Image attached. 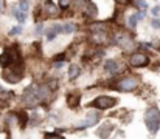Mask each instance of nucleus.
Segmentation results:
<instances>
[{
	"instance_id": "obj_1",
	"label": "nucleus",
	"mask_w": 160,
	"mask_h": 139,
	"mask_svg": "<svg viewBox=\"0 0 160 139\" xmlns=\"http://www.w3.org/2000/svg\"><path fill=\"white\" fill-rule=\"evenodd\" d=\"M145 124H146L148 130H149L152 135H156V133L159 132V128H160V111L156 108V107H151V108L146 110V113H145Z\"/></svg>"
},
{
	"instance_id": "obj_2",
	"label": "nucleus",
	"mask_w": 160,
	"mask_h": 139,
	"mask_svg": "<svg viewBox=\"0 0 160 139\" xmlns=\"http://www.w3.org/2000/svg\"><path fill=\"white\" fill-rule=\"evenodd\" d=\"M22 100H23V104H25L27 107H30V108L36 107L38 102H39V97H38V87H34V85L28 87V88L23 91Z\"/></svg>"
},
{
	"instance_id": "obj_3",
	"label": "nucleus",
	"mask_w": 160,
	"mask_h": 139,
	"mask_svg": "<svg viewBox=\"0 0 160 139\" xmlns=\"http://www.w3.org/2000/svg\"><path fill=\"white\" fill-rule=\"evenodd\" d=\"M137 87H138V77H137V76L123 77V79L117 84V88H118L120 91H134Z\"/></svg>"
},
{
	"instance_id": "obj_4",
	"label": "nucleus",
	"mask_w": 160,
	"mask_h": 139,
	"mask_svg": "<svg viewBox=\"0 0 160 139\" xmlns=\"http://www.w3.org/2000/svg\"><path fill=\"white\" fill-rule=\"evenodd\" d=\"M115 102L117 100L113 97H110V96H100L90 104V107H95L98 110H109V108H112L115 105Z\"/></svg>"
},
{
	"instance_id": "obj_5",
	"label": "nucleus",
	"mask_w": 160,
	"mask_h": 139,
	"mask_svg": "<svg viewBox=\"0 0 160 139\" xmlns=\"http://www.w3.org/2000/svg\"><path fill=\"white\" fill-rule=\"evenodd\" d=\"M3 79H5L6 82H9V84H17V82L22 79V70H20V67L5 70V73H3Z\"/></svg>"
},
{
	"instance_id": "obj_6",
	"label": "nucleus",
	"mask_w": 160,
	"mask_h": 139,
	"mask_svg": "<svg viewBox=\"0 0 160 139\" xmlns=\"http://www.w3.org/2000/svg\"><path fill=\"white\" fill-rule=\"evenodd\" d=\"M129 62L132 67L135 68H140V67H146L149 63V57L143 53H134L131 57H129Z\"/></svg>"
},
{
	"instance_id": "obj_7",
	"label": "nucleus",
	"mask_w": 160,
	"mask_h": 139,
	"mask_svg": "<svg viewBox=\"0 0 160 139\" xmlns=\"http://www.w3.org/2000/svg\"><path fill=\"white\" fill-rule=\"evenodd\" d=\"M115 42H117V45H120L121 48H124V49H131V48L135 46L132 37L129 34H126V33H118L115 36Z\"/></svg>"
},
{
	"instance_id": "obj_8",
	"label": "nucleus",
	"mask_w": 160,
	"mask_h": 139,
	"mask_svg": "<svg viewBox=\"0 0 160 139\" xmlns=\"http://www.w3.org/2000/svg\"><path fill=\"white\" fill-rule=\"evenodd\" d=\"M79 100H81V93L79 91H73L67 96V105L70 108H76L79 105Z\"/></svg>"
},
{
	"instance_id": "obj_9",
	"label": "nucleus",
	"mask_w": 160,
	"mask_h": 139,
	"mask_svg": "<svg viewBox=\"0 0 160 139\" xmlns=\"http://www.w3.org/2000/svg\"><path fill=\"white\" fill-rule=\"evenodd\" d=\"M98 119H100V118H98V114H97V113H90V114H89V116L86 118V121H84V122H81V124H78L76 127H78V128H86V127H92V125H95V124L98 122Z\"/></svg>"
},
{
	"instance_id": "obj_10",
	"label": "nucleus",
	"mask_w": 160,
	"mask_h": 139,
	"mask_svg": "<svg viewBox=\"0 0 160 139\" xmlns=\"http://www.w3.org/2000/svg\"><path fill=\"white\" fill-rule=\"evenodd\" d=\"M44 12H45L47 16H58L59 9H58V6L54 5L52 0H47V2L44 3Z\"/></svg>"
},
{
	"instance_id": "obj_11",
	"label": "nucleus",
	"mask_w": 160,
	"mask_h": 139,
	"mask_svg": "<svg viewBox=\"0 0 160 139\" xmlns=\"http://www.w3.org/2000/svg\"><path fill=\"white\" fill-rule=\"evenodd\" d=\"M112 130H113V125H112V124H103V125L98 128V136L101 139L109 138V135H110Z\"/></svg>"
},
{
	"instance_id": "obj_12",
	"label": "nucleus",
	"mask_w": 160,
	"mask_h": 139,
	"mask_svg": "<svg viewBox=\"0 0 160 139\" xmlns=\"http://www.w3.org/2000/svg\"><path fill=\"white\" fill-rule=\"evenodd\" d=\"M50 94H52V90H50L48 85H39L38 87V97H39V100L47 99Z\"/></svg>"
},
{
	"instance_id": "obj_13",
	"label": "nucleus",
	"mask_w": 160,
	"mask_h": 139,
	"mask_svg": "<svg viewBox=\"0 0 160 139\" xmlns=\"http://www.w3.org/2000/svg\"><path fill=\"white\" fill-rule=\"evenodd\" d=\"M104 68L107 70V73H110V74H117L120 71V67H118V63L115 60H107Z\"/></svg>"
},
{
	"instance_id": "obj_14",
	"label": "nucleus",
	"mask_w": 160,
	"mask_h": 139,
	"mask_svg": "<svg viewBox=\"0 0 160 139\" xmlns=\"http://www.w3.org/2000/svg\"><path fill=\"white\" fill-rule=\"evenodd\" d=\"M12 60H14V59L9 56V51H5V53L0 56V65H2V67H5V68H6V67H9V65L12 63Z\"/></svg>"
},
{
	"instance_id": "obj_15",
	"label": "nucleus",
	"mask_w": 160,
	"mask_h": 139,
	"mask_svg": "<svg viewBox=\"0 0 160 139\" xmlns=\"http://www.w3.org/2000/svg\"><path fill=\"white\" fill-rule=\"evenodd\" d=\"M79 73H81V68H79L78 65H72L70 70H68V77L73 81V79H76V77L79 76Z\"/></svg>"
},
{
	"instance_id": "obj_16",
	"label": "nucleus",
	"mask_w": 160,
	"mask_h": 139,
	"mask_svg": "<svg viewBox=\"0 0 160 139\" xmlns=\"http://www.w3.org/2000/svg\"><path fill=\"white\" fill-rule=\"evenodd\" d=\"M84 12H86V16H89V17H95L98 11H97V8H95L93 3H89V6H87V9H86Z\"/></svg>"
},
{
	"instance_id": "obj_17",
	"label": "nucleus",
	"mask_w": 160,
	"mask_h": 139,
	"mask_svg": "<svg viewBox=\"0 0 160 139\" xmlns=\"http://www.w3.org/2000/svg\"><path fill=\"white\" fill-rule=\"evenodd\" d=\"M62 31H64L65 34H72V33L76 31V25H73V23H65V25H62Z\"/></svg>"
},
{
	"instance_id": "obj_18",
	"label": "nucleus",
	"mask_w": 160,
	"mask_h": 139,
	"mask_svg": "<svg viewBox=\"0 0 160 139\" xmlns=\"http://www.w3.org/2000/svg\"><path fill=\"white\" fill-rule=\"evenodd\" d=\"M75 6H76L79 11H86L87 6H89V2H87V0H75Z\"/></svg>"
},
{
	"instance_id": "obj_19",
	"label": "nucleus",
	"mask_w": 160,
	"mask_h": 139,
	"mask_svg": "<svg viewBox=\"0 0 160 139\" xmlns=\"http://www.w3.org/2000/svg\"><path fill=\"white\" fill-rule=\"evenodd\" d=\"M14 16H16V19H17L20 23H22V22H25V19H27V14H25V12H22L19 8H17V9H14Z\"/></svg>"
},
{
	"instance_id": "obj_20",
	"label": "nucleus",
	"mask_w": 160,
	"mask_h": 139,
	"mask_svg": "<svg viewBox=\"0 0 160 139\" xmlns=\"http://www.w3.org/2000/svg\"><path fill=\"white\" fill-rule=\"evenodd\" d=\"M137 22H138V20H137V17H135V14H134V16H131V17H129V22H128V25H129V26L134 30V28L137 26Z\"/></svg>"
},
{
	"instance_id": "obj_21",
	"label": "nucleus",
	"mask_w": 160,
	"mask_h": 139,
	"mask_svg": "<svg viewBox=\"0 0 160 139\" xmlns=\"http://www.w3.org/2000/svg\"><path fill=\"white\" fill-rule=\"evenodd\" d=\"M135 3H137V6H138L140 9H146V8H148V3H146L145 0H135Z\"/></svg>"
},
{
	"instance_id": "obj_22",
	"label": "nucleus",
	"mask_w": 160,
	"mask_h": 139,
	"mask_svg": "<svg viewBox=\"0 0 160 139\" xmlns=\"http://www.w3.org/2000/svg\"><path fill=\"white\" fill-rule=\"evenodd\" d=\"M59 6L64 8V9L68 8V6H70V0H59Z\"/></svg>"
},
{
	"instance_id": "obj_23",
	"label": "nucleus",
	"mask_w": 160,
	"mask_h": 139,
	"mask_svg": "<svg viewBox=\"0 0 160 139\" xmlns=\"http://www.w3.org/2000/svg\"><path fill=\"white\" fill-rule=\"evenodd\" d=\"M45 139H64L62 136H59V135H52V133H48V135H45Z\"/></svg>"
},
{
	"instance_id": "obj_24",
	"label": "nucleus",
	"mask_w": 160,
	"mask_h": 139,
	"mask_svg": "<svg viewBox=\"0 0 160 139\" xmlns=\"http://www.w3.org/2000/svg\"><path fill=\"white\" fill-rule=\"evenodd\" d=\"M19 9H20L22 12H25V14H27V11H28V3H20Z\"/></svg>"
},
{
	"instance_id": "obj_25",
	"label": "nucleus",
	"mask_w": 160,
	"mask_h": 139,
	"mask_svg": "<svg viewBox=\"0 0 160 139\" xmlns=\"http://www.w3.org/2000/svg\"><path fill=\"white\" fill-rule=\"evenodd\" d=\"M20 31H22V28H20V26H16V28L11 30V34H12V36H17V34H20Z\"/></svg>"
},
{
	"instance_id": "obj_26",
	"label": "nucleus",
	"mask_w": 160,
	"mask_h": 139,
	"mask_svg": "<svg viewBox=\"0 0 160 139\" xmlns=\"http://www.w3.org/2000/svg\"><path fill=\"white\" fill-rule=\"evenodd\" d=\"M152 26L154 28H160V19H154L152 20Z\"/></svg>"
},
{
	"instance_id": "obj_27",
	"label": "nucleus",
	"mask_w": 160,
	"mask_h": 139,
	"mask_svg": "<svg viewBox=\"0 0 160 139\" xmlns=\"http://www.w3.org/2000/svg\"><path fill=\"white\" fill-rule=\"evenodd\" d=\"M159 12H160V6H154L152 8V14L154 16H159Z\"/></svg>"
},
{
	"instance_id": "obj_28",
	"label": "nucleus",
	"mask_w": 160,
	"mask_h": 139,
	"mask_svg": "<svg viewBox=\"0 0 160 139\" xmlns=\"http://www.w3.org/2000/svg\"><path fill=\"white\" fill-rule=\"evenodd\" d=\"M42 30H44V26H42V25H39V26L36 28V33H38V34H42Z\"/></svg>"
},
{
	"instance_id": "obj_29",
	"label": "nucleus",
	"mask_w": 160,
	"mask_h": 139,
	"mask_svg": "<svg viewBox=\"0 0 160 139\" xmlns=\"http://www.w3.org/2000/svg\"><path fill=\"white\" fill-rule=\"evenodd\" d=\"M135 17H137V20H142V19H143V12H137Z\"/></svg>"
},
{
	"instance_id": "obj_30",
	"label": "nucleus",
	"mask_w": 160,
	"mask_h": 139,
	"mask_svg": "<svg viewBox=\"0 0 160 139\" xmlns=\"http://www.w3.org/2000/svg\"><path fill=\"white\" fill-rule=\"evenodd\" d=\"M118 3H128V0H117Z\"/></svg>"
},
{
	"instance_id": "obj_31",
	"label": "nucleus",
	"mask_w": 160,
	"mask_h": 139,
	"mask_svg": "<svg viewBox=\"0 0 160 139\" xmlns=\"http://www.w3.org/2000/svg\"><path fill=\"white\" fill-rule=\"evenodd\" d=\"M27 2H28V0H20V3H27Z\"/></svg>"
},
{
	"instance_id": "obj_32",
	"label": "nucleus",
	"mask_w": 160,
	"mask_h": 139,
	"mask_svg": "<svg viewBox=\"0 0 160 139\" xmlns=\"http://www.w3.org/2000/svg\"><path fill=\"white\" fill-rule=\"evenodd\" d=\"M157 48H159V51H160V44H159V45H157Z\"/></svg>"
},
{
	"instance_id": "obj_33",
	"label": "nucleus",
	"mask_w": 160,
	"mask_h": 139,
	"mask_svg": "<svg viewBox=\"0 0 160 139\" xmlns=\"http://www.w3.org/2000/svg\"><path fill=\"white\" fill-rule=\"evenodd\" d=\"M159 71H160V65H159Z\"/></svg>"
},
{
	"instance_id": "obj_34",
	"label": "nucleus",
	"mask_w": 160,
	"mask_h": 139,
	"mask_svg": "<svg viewBox=\"0 0 160 139\" xmlns=\"http://www.w3.org/2000/svg\"><path fill=\"white\" fill-rule=\"evenodd\" d=\"M0 119H2V114H0Z\"/></svg>"
},
{
	"instance_id": "obj_35",
	"label": "nucleus",
	"mask_w": 160,
	"mask_h": 139,
	"mask_svg": "<svg viewBox=\"0 0 160 139\" xmlns=\"http://www.w3.org/2000/svg\"><path fill=\"white\" fill-rule=\"evenodd\" d=\"M0 9H2V8H0Z\"/></svg>"
}]
</instances>
